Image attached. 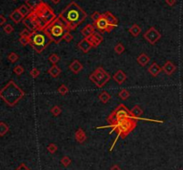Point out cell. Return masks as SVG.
I'll return each mask as SVG.
<instances>
[{"label":"cell","mask_w":183,"mask_h":170,"mask_svg":"<svg viewBox=\"0 0 183 170\" xmlns=\"http://www.w3.org/2000/svg\"><path fill=\"white\" fill-rule=\"evenodd\" d=\"M109 126L107 127H101L97 128H111L112 132H115L117 134L116 139L114 140L112 145L110 148V151H112L113 146L115 145L116 142L119 138L124 139L129 134H130L137 127V120L134 119L130 113V110H129L124 104H119L118 107L113 110L109 116L106 119ZM111 132V133H112Z\"/></svg>","instance_id":"6da1fadb"},{"label":"cell","mask_w":183,"mask_h":170,"mask_svg":"<svg viewBox=\"0 0 183 170\" xmlns=\"http://www.w3.org/2000/svg\"><path fill=\"white\" fill-rule=\"evenodd\" d=\"M59 16L67 24L68 30L75 31L87 18V13L76 3H70L59 14Z\"/></svg>","instance_id":"7a4b0ae2"},{"label":"cell","mask_w":183,"mask_h":170,"mask_svg":"<svg viewBox=\"0 0 183 170\" xmlns=\"http://www.w3.org/2000/svg\"><path fill=\"white\" fill-rule=\"evenodd\" d=\"M38 25V31H44L53 21L56 19V15L48 4L42 2L37 8L30 13Z\"/></svg>","instance_id":"3957f363"},{"label":"cell","mask_w":183,"mask_h":170,"mask_svg":"<svg viewBox=\"0 0 183 170\" xmlns=\"http://www.w3.org/2000/svg\"><path fill=\"white\" fill-rule=\"evenodd\" d=\"M25 96V92L20 88L16 83L10 80L1 90L0 97L9 107H14Z\"/></svg>","instance_id":"277c9868"},{"label":"cell","mask_w":183,"mask_h":170,"mask_svg":"<svg viewBox=\"0 0 183 170\" xmlns=\"http://www.w3.org/2000/svg\"><path fill=\"white\" fill-rule=\"evenodd\" d=\"M44 31L50 37L52 42L56 44H59L64 39V34L67 31H70L68 30L67 24L60 16L56 17V19L53 21Z\"/></svg>","instance_id":"5b68a950"},{"label":"cell","mask_w":183,"mask_h":170,"mask_svg":"<svg viewBox=\"0 0 183 170\" xmlns=\"http://www.w3.org/2000/svg\"><path fill=\"white\" fill-rule=\"evenodd\" d=\"M51 42L52 40L45 31H34L30 37V45L38 54H41Z\"/></svg>","instance_id":"8992f818"},{"label":"cell","mask_w":183,"mask_h":170,"mask_svg":"<svg viewBox=\"0 0 183 170\" xmlns=\"http://www.w3.org/2000/svg\"><path fill=\"white\" fill-rule=\"evenodd\" d=\"M111 79V76L109 73H107L103 67H98L97 68L93 73L89 75V80L96 85L97 87L102 88L104 87L107 82Z\"/></svg>","instance_id":"52a82bcc"},{"label":"cell","mask_w":183,"mask_h":170,"mask_svg":"<svg viewBox=\"0 0 183 170\" xmlns=\"http://www.w3.org/2000/svg\"><path fill=\"white\" fill-rule=\"evenodd\" d=\"M162 35L161 33L154 28V27H150L144 34V37L146 41L150 45H154L157 43V41L160 40Z\"/></svg>","instance_id":"ba28073f"},{"label":"cell","mask_w":183,"mask_h":170,"mask_svg":"<svg viewBox=\"0 0 183 170\" xmlns=\"http://www.w3.org/2000/svg\"><path fill=\"white\" fill-rule=\"evenodd\" d=\"M95 26H96V28L98 29V31L100 33H104V32H108L109 33L114 29L112 26L110 25L108 22H107V20L103 15L98 22H95Z\"/></svg>","instance_id":"9c48e42d"},{"label":"cell","mask_w":183,"mask_h":170,"mask_svg":"<svg viewBox=\"0 0 183 170\" xmlns=\"http://www.w3.org/2000/svg\"><path fill=\"white\" fill-rule=\"evenodd\" d=\"M77 47L84 54H88L91 48L93 47L92 44L89 42L88 38V37H84L83 39H81L78 44H77Z\"/></svg>","instance_id":"30bf717a"},{"label":"cell","mask_w":183,"mask_h":170,"mask_svg":"<svg viewBox=\"0 0 183 170\" xmlns=\"http://www.w3.org/2000/svg\"><path fill=\"white\" fill-rule=\"evenodd\" d=\"M22 23L24 24V26H25L28 30H30V31H32V32L38 31V25H37L35 21L32 19V17L31 15L25 17V18L23 19V21H22Z\"/></svg>","instance_id":"8fae6325"},{"label":"cell","mask_w":183,"mask_h":170,"mask_svg":"<svg viewBox=\"0 0 183 170\" xmlns=\"http://www.w3.org/2000/svg\"><path fill=\"white\" fill-rule=\"evenodd\" d=\"M89 42L92 44L93 47H98L104 40L103 38V36L100 34L99 32H94L93 34L91 35L90 37H88Z\"/></svg>","instance_id":"7c38bea8"},{"label":"cell","mask_w":183,"mask_h":170,"mask_svg":"<svg viewBox=\"0 0 183 170\" xmlns=\"http://www.w3.org/2000/svg\"><path fill=\"white\" fill-rule=\"evenodd\" d=\"M112 79H113L117 84L122 85V84H123V83L126 81V79H127V76H126V74L124 73L123 70L119 69V70H117V71L113 74V76H112Z\"/></svg>","instance_id":"4fadbf2b"},{"label":"cell","mask_w":183,"mask_h":170,"mask_svg":"<svg viewBox=\"0 0 183 170\" xmlns=\"http://www.w3.org/2000/svg\"><path fill=\"white\" fill-rule=\"evenodd\" d=\"M162 69H163V71H164L166 75L171 76V75H172V74L175 72V70L177 69V66H176L173 63H172L171 61H167V62L164 63V65L162 67Z\"/></svg>","instance_id":"5bb4252c"},{"label":"cell","mask_w":183,"mask_h":170,"mask_svg":"<svg viewBox=\"0 0 183 170\" xmlns=\"http://www.w3.org/2000/svg\"><path fill=\"white\" fill-rule=\"evenodd\" d=\"M69 69L73 72V74H79L83 69V65L78 60H74L73 63L69 65Z\"/></svg>","instance_id":"9a60e30c"},{"label":"cell","mask_w":183,"mask_h":170,"mask_svg":"<svg viewBox=\"0 0 183 170\" xmlns=\"http://www.w3.org/2000/svg\"><path fill=\"white\" fill-rule=\"evenodd\" d=\"M103 16L107 20L108 23L111 26H112L113 28L118 26V20L111 12H106L105 13H103Z\"/></svg>","instance_id":"2e32d148"},{"label":"cell","mask_w":183,"mask_h":170,"mask_svg":"<svg viewBox=\"0 0 183 170\" xmlns=\"http://www.w3.org/2000/svg\"><path fill=\"white\" fill-rule=\"evenodd\" d=\"M147 70H148L149 74H151L153 77H157L163 71V69H162L161 66H159V64H157L156 63H153Z\"/></svg>","instance_id":"e0dca14e"},{"label":"cell","mask_w":183,"mask_h":170,"mask_svg":"<svg viewBox=\"0 0 183 170\" xmlns=\"http://www.w3.org/2000/svg\"><path fill=\"white\" fill-rule=\"evenodd\" d=\"M95 29H96V26L94 24H87L82 30H81V34L82 36H84V37H90L91 35L95 32Z\"/></svg>","instance_id":"ac0fdd59"},{"label":"cell","mask_w":183,"mask_h":170,"mask_svg":"<svg viewBox=\"0 0 183 170\" xmlns=\"http://www.w3.org/2000/svg\"><path fill=\"white\" fill-rule=\"evenodd\" d=\"M10 19L16 24L22 22L24 19V17L22 15V13L18 11V9H15L14 12H12V13L10 14Z\"/></svg>","instance_id":"d6986e66"},{"label":"cell","mask_w":183,"mask_h":170,"mask_svg":"<svg viewBox=\"0 0 183 170\" xmlns=\"http://www.w3.org/2000/svg\"><path fill=\"white\" fill-rule=\"evenodd\" d=\"M75 139L78 142L80 143H83L86 140H87V136L86 133L83 131L82 128H79L76 133H75Z\"/></svg>","instance_id":"ffe728a7"},{"label":"cell","mask_w":183,"mask_h":170,"mask_svg":"<svg viewBox=\"0 0 183 170\" xmlns=\"http://www.w3.org/2000/svg\"><path fill=\"white\" fill-rule=\"evenodd\" d=\"M137 62L140 66H146V64L150 62V57L146 54L143 53V54H140L138 56Z\"/></svg>","instance_id":"44dd1931"},{"label":"cell","mask_w":183,"mask_h":170,"mask_svg":"<svg viewBox=\"0 0 183 170\" xmlns=\"http://www.w3.org/2000/svg\"><path fill=\"white\" fill-rule=\"evenodd\" d=\"M62 73V69L59 68L56 64L53 65L51 68L48 69V74L52 77V78H57L60 76V74Z\"/></svg>","instance_id":"7402d4cb"},{"label":"cell","mask_w":183,"mask_h":170,"mask_svg":"<svg viewBox=\"0 0 183 170\" xmlns=\"http://www.w3.org/2000/svg\"><path fill=\"white\" fill-rule=\"evenodd\" d=\"M18 9V11L22 13V15L25 18V17H27V16H29L30 15V13L32 12V10L27 5V4H22L20 7H18L17 8Z\"/></svg>","instance_id":"603a6c76"},{"label":"cell","mask_w":183,"mask_h":170,"mask_svg":"<svg viewBox=\"0 0 183 170\" xmlns=\"http://www.w3.org/2000/svg\"><path fill=\"white\" fill-rule=\"evenodd\" d=\"M98 99L100 100V102L102 103H107L111 100V95L109 93H107L106 91H102L99 95H98Z\"/></svg>","instance_id":"cb8c5ba5"},{"label":"cell","mask_w":183,"mask_h":170,"mask_svg":"<svg viewBox=\"0 0 183 170\" xmlns=\"http://www.w3.org/2000/svg\"><path fill=\"white\" fill-rule=\"evenodd\" d=\"M129 32L132 35V37H138L139 35L140 34V32H141V28H140L138 24H133V25L130 28Z\"/></svg>","instance_id":"d4e9b609"},{"label":"cell","mask_w":183,"mask_h":170,"mask_svg":"<svg viewBox=\"0 0 183 170\" xmlns=\"http://www.w3.org/2000/svg\"><path fill=\"white\" fill-rule=\"evenodd\" d=\"M42 2H43L42 0H26L25 4H27L32 10H34Z\"/></svg>","instance_id":"484cf974"},{"label":"cell","mask_w":183,"mask_h":170,"mask_svg":"<svg viewBox=\"0 0 183 170\" xmlns=\"http://www.w3.org/2000/svg\"><path fill=\"white\" fill-rule=\"evenodd\" d=\"M130 92L127 90V89H122L120 92H119V94H118V96L122 99V100H127L129 97H130Z\"/></svg>","instance_id":"4316f807"},{"label":"cell","mask_w":183,"mask_h":170,"mask_svg":"<svg viewBox=\"0 0 183 170\" xmlns=\"http://www.w3.org/2000/svg\"><path fill=\"white\" fill-rule=\"evenodd\" d=\"M9 131V127L7 124H5L4 122L1 121L0 122V136H4L7 132Z\"/></svg>","instance_id":"83f0119b"},{"label":"cell","mask_w":183,"mask_h":170,"mask_svg":"<svg viewBox=\"0 0 183 170\" xmlns=\"http://www.w3.org/2000/svg\"><path fill=\"white\" fill-rule=\"evenodd\" d=\"M19 58H20V56H19V55H18L16 53H14V52H11V53L8 54V56H7L8 61H9V62H11L12 63H16V62L19 60Z\"/></svg>","instance_id":"f1b7e54d"},{"label":"cell","mask_w":183,"mask_h":170,"mask_svg":"<svg viewBox=\"0 0 183 170\" xmlns=\"http://www.w3.org/2000/svg\"><path fill=\"white\" fill-rule=\"evenodd\" d=\"M50 112L53 114V116L57 117V116H59V115L62 113V109H61V107H60V106L55 105V106H53V107L51 108Z\"/></svg>","instance_id":"f546056e"},{"label":"cell","mask_w":183,"mask_h":170,"mask_svg":"<svg viewBox=\"0 0 183 170\" xmlns=\"http://www.w3.org/2000/svg\"><path fill=\"white\" fill-rule=\"evenodd\" d=\"M48 61H49L53 65H55V64H56V63L60 61V57H59V55L56 54H52L49 55Z\"/></svg>","instance_id":"4dcf8cb0"},{"label":"cell","mask_w":183,"mask_h":170,"mask_svg":"<svg viewBox=\"0 0 183 170\" xmlns=\"http://www.w3.org/2000/svg\"><path fill=\"white\" fill-rule=\"evenodd\" d=\"M125 51V47L122 43H118L115 46H114V52L117 54H122L123 52Z\"/></svg>","instance_id":"1f68e13d"},{"label":"cell","mask_w":183,"mask_h":170,"mask_svg":"<svg viewBox=\"0 0 183 170\" xmlns=\"http://www.w3.org/2000/svg\"><path fill=\"white\" fill-rule=\"evenodd\" d=\"M57 91H58V93H59L61 95H67V94L69 93V88H68V86H65V85H61V86L58 87Z\"/></svg>","instance_id":"d6a6232c"},{"label":"cell","mask_w":183,"mask_h":170,"mask_svg":"<svg viewBox=\"0 0 183 170\" xmlns=\"http://www.w3.org/2000/svg\"><path fill=\"white\" fill-rule=\"evenodd\" d=\"M61 163H62V165H63L64 167L67 168V167H69V166L71 165L72 160H71L68 156H64V157L62 158V160H61Z\"/></svg>","instance_id":"836d02e7"},{"label":"cell","mask_w":183,"mask_h":170,"mask_svg":"<svg viewBox=\"0 0 183 170\" xmlns=\"http://www.w3.org/2000/svg\"><path fill=\"white\" fill-rule=\"evenodd\" d=\"M19 42L22 46H25L27 45H30V37H23V36H20L19 38Z\"/></svg>","instance_id":"e575fe53"},{"label":"cell","mask_w":183,"mask_h":170,"mask_svg":"<svg viewBox=\"0 0 183 170\" xmlns=\"http://www.w3.org/2000/svg\"><path fill=\"white\" fill-rule=\"evenodd\" d=\"M13 71H14L17 76H21V75L24 72V68H23L22 65H16V66L14 68Z\"/></svg>","instance_id":"d590c367"},{"label":"cell","mask_w":183,"mask_h":170,"mask_svg":"<svg viewBox=\"0 0 183 170\" xmlns=\"http://www.w3.org/2000/svg\"><path fill=\"white\" fill-rule=\"evenodd\" d=\"M102 13H98V12H94L92 14H91V19L93 20V22H94V23L96 22H98L101 17H102Z\"/></svg>","instance_id":"8d00e7d4"},{"label":"cell","mask_w":183,"mask_h":170,"mask_svg":"<svg viewBox=\"0 0 183 170\" xmlns=\"http://www.w3.org/2000/svg\"><path fill=\"white\" fill-rule=\"evenodd\" d=\"M3 29H4V31L6 34H11V33L14 31V27H13L11 24H8V23H7V24H5V25L4 26V28H3Z\"/></svg>","instance_id":"74e56055"},{"label":"cell","mask_w":183,"mask_h":170,"mask_svg":"<svg viewBox=\"0 0 183 170\" xmlns=\"http://www.w3.org/2000/svg\"><path fill=\"white\" fill-rule=\"evenodd\" d=\"M47 151H48L51 154H54V153L57 151V146H56L55 143H50V144L47 146Z\"/></svg>","instance_id":"f35d334b"},{"label":"cell","mask_w":183,"mask_h":170,"mask_svg":"<svg viewBox=\"0 0 183 170\" xmlns=\"http://www.w3.org/2000/svg\"><path fill=\"white\" fill-rule=\"evenodd\" d=\"M30 74H31V76L33 78H37L39 75H40V71H39V69L37 68H33L32 70H31V72H30Z\"/></svg>","instance_id":"ab89813d"},{"label":"cell","mask_w":183,"mask_h":170,"mask_svg":"<svg viewBox=\"0 0 183 170\" xmlns=\"http://www.w3.org/2000/svg\"><path fill=\"white\" fill-rule=\"evenodd\" d=\"M73 39V35L70 33V31H67V32L64 34V40L65 42H67V43L71 42Z\"/></svg>","instance_id":"60d3db41"},{"label":"cell","mask_w":183,"mask_h":170,"mask_svg":"<svg viewBox=\"0 0 183 170\" xmlns=\"http://www.w3.org/2000/svg\"><path fill=\"white\" fill-rule=\"evenodd\" d=\"M32 34V31H31L30 30L28 29H24L21 33H20V36H23V37H30Z\"/></svg>","instance_id":"b9f144b4"},{"label":"cell","mask_w":183,"mask_h":170,"mask_svg":"<svg viewBox=\"0 0 183 170\" xmlns=\"http://www.w3.org/2000/svg\"><path fill=\"white\" fill-rule=\"evenodd\" d=\"M15 170H31L25 164H21Z\"/></svg>","instance_id":"7bdbcfd3"},{"label":"cell","mask_w":183,"mask_h":170,"mask_svg":"<svg viewBox=\"0 0 183 170\" xmlns=\"http://www.w3.org/2000/svg\"><path fill=\"white\" fill-rule=\"evenodd\" d=\"M5 22H6V19H5V17H4L3 14H1V15H0V25L3 26Z\"/></svg>","instance_id":"ee69618b"},{"label":"cell","mask_w":183,"mask_h":170,"mask_svg":"<svg viewBox=\"0 0 183 170\" xmlns=\"http://www.w3.org/2000/svg\"><path fill=\"white\" fill-rule=\"evenodd\" d=\"M165 2L170 6H173L176 4V0H165Z\"/></svg>","instance_id":"f6af8a7d"},{"label":"cell","mask_w":183,"mask_h":170,"mask_svg":"<svg viewBox=\"0 0 183 170\" xmlns=\"http://www.w3.org/2000/svg\"><path fill=\"white\" fill-rule=\"evenodd\" d=\"M110 170H121V169H120V167L118 165H113Z\"/></svg>","instance_id":"bcb514c9"},{"label":"cell","mask_w":183,"mask_h":170,"mask_svg":"<svg viewBox=\"0 0 183 170\" xmlns=\"http://www.w3.org/2000/svg\"><path fill=\"white\" fill-rule=\"evenodd\" d=\"M55 4H59L60 2H61V0H51Z\"/></svg>","instance_id":"7dc6e473"},{"label":"cell","mask_w":183,"mask_h":170,"mask_svg":"<svg viewBox=\"0 0 183 170\" xmlns=\"http://www.w3.org/2000/svg\"><path fill=\"white\" fill-rule=\"evenodd\" d=\"M14 1H15V0H14Z\"/></svg>","instance_id":"c3c4849f"}]
</instances>
